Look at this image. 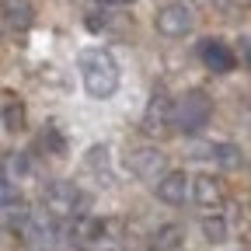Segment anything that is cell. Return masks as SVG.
<instances>
[{"label":"cell","instance_id":"16","mask_svg":"<svg viewBox=\"0 0 251 251\" xmlns=\"http://www.w3.org/2000/svg\"><path fill=\"white\" fill-rule=\"evenodd\" d=\"M21 126H25V108H21L18 101H7V105H4V129H7V133H18Z\"/></svg>","mask_w":251,"mask_h":251},{"label":"cell","instance_id":"12","mask_svg":"<svg viewBox=\"0 0 251 251\" xmlns=\"http://www.w3.org/2000/svg\"><path fill=\"white\" fill-rule=\"evenodd\" d=\"M185 244V230L178 224H164V227H157L153 237H150V251H178Z\"/></svg>","mask_w":251,"mask_h":251},{"label":"cell","instance_id":"17","mask_svg":"<svg viewBox=\"0 0 251 251\" xmlns=\"http://www.w3.org/2000/svg\"><path fill=\"white\" fill-rule=\"evenodd\" d=\"M7 168H11L14 175H28V171H31V164H28L25 153H11V157H7Z\"/></svg>","mask_w":251,"mask_h":251},{"label":"cell","instance_id":"19","mask_svg":"<svg viewBox=\"0 0 251 251\" xmlns=\"http://www.w3.org/2000/svg\"><path fill=\"white\" fill-rule=\"evenodd\" d=\"M42 147H49V150L63 153V136H59V133H52V129H46V133H42Z\"/></svg>","mask_w":251,"mask_h":251},{"label":"cell","instance_id":"21","mask_svg":"<svg viewBox=\"0 0 251 251\" xmlns=\"http://www.w3.org/2000/svg\"><path fill=\"white\" fill-rule=\"evenodd\" d=\"M101 4H108V7H122V4H129V0H101Z\"/></svg>","mask_w":251,"mask_h":251},{"label":"cell","instance_id":"11","mask_svg":"<svg viewBox=\"0 0 251 251\" xmlns=\"http://www.w3.org/2000/svg\"><path fill=\"white\" fill-rule=\"evenodd\" d=\"M0 11H4V21H7L14 31L31 28V18H35V11H31L28 0H4V4H0Z\"/></svg>","mask_w":251,"mask_h":251},{"label":"cell","instance_id":"4","mask_svg":"<svg viewBox=\"0 0 251 251\" xmlns=\"http://www.w3.org/2000/svg\"><path fill=\"white\" fill-rule=\"evenodd\" d=\"M129 171L140 181H161L168 175V157L157 147H140V150L129 153Z\"/></svg>","mask_w":251,"mask_h":251},{"label":"cell","instance_id":"2","mask_svg":"<svg viewBox=\"0 0 251 251\" xmlns=\"http://www.w3.org/2000/svg\"><path fill=\"white\" fill-rule=\"evenodd\" d=\"M209 115H213V101L206 98V91H185L181 98L175 101L171 126L178 133H199L202 126L209 122Z\"/></svg>","mask_w":251,"mask_h":251},{"label":"cell","instance_id":"13","mask_svg":"<svg viewBox=\"0 0 251 251\" xmlns=\"http://www.w3.org/2000/svg\"><path fill=\"white\" fill-rule=\"evenodd\" d=\"M105 220H94V216H77V227H74V237L80 241V244H101V237H105Z\"/></svg>","mask_w":251,"mask_h":251},{"label":"cell","instance_id":"20","mask_svg":"<svg viewBox=\"0 0 251 251\" xmlns=\"http://www.w3.org/2000/svg\"><path fill=\"white\" fill-rule=\"evenodd\" d=\"M241 59L251 67V39H241Z\"/></svg>","mask_w":251,"mask_h":251},{"label":"cell","instance_id":"8","mask_svg":"<svg viewBox=\"0 0 251 251\" xmlns=\"http://www.w3.org/2000/svg\"><path fill=\"white\" fill-rule=\"evenodd\" d=\"M171 112H175V105L164 98V94H153L150 105H147V115H143V129L147 133H164L171 126Z\"/></svg>","mask_w":251,"mask_h":251},{"label":"cell","instance_id":"7","mask_svg":"<svg viewBox=\"0 0 251 251\" xmlns=\"http://www.w3.org/2000/svg\"><path fill=\"white\" fill-rule=\"evenodd\" d=\"M199 56H202V63H206V70H213V74L234 70V52L220 42V39H206V42L199 46Z\"/></svg>","mask_w":251,"mask_h":251},{"label":"cell","instance_id":"14","mask_svg":"<svg viewBox=\"0 0 251 251\" xmlns=\"http://www.w3.org/2000/svg\"><path fill=\"white\" fill-rule=\"evenodd\" d=\"M209 157H213L224 171H234V168H241V161H244V153H241L237 143H213V147H209Z\"/></svg>","mask_w":251,"mask_h":251},{"label":"cell","instance_id":"9","mask_svg":"<svg viewBox=\"0 0 251 251\" xmlns=\"http://www.w3.org/2000/svg\"><path fill=\"white\" fill-rule=\"evenodd\" d=\"M21 237L31 244V251H52L56 248V227L46 224V220H28V227L21 230Z\"/></svg>","mask_w":251,"mask_h":251},{"label":"cell","instance_id":"18","mask_svg":"<svg viewBox=\"0 0 251 251\" xmlns=\"http://www.w3.org/2000/svg\"><path fill=\"white\" fill-rule=\"evenodd\" d=\"M11 202H14V188H11V181H7L4 175H0V209L11 206Z\"/></svg>","mask_w":251,"mask_h":251},{"label":"cell","instance_id":"6","mask_svg":"<svg viewBox=\"0 0 251 251\" xmlns=\"http://www.w3.org/2000/svg\"><path fill=\"white\" fill-rule=\"evenodd\" d=\"M188 196H192V178L185 171H168L161 181H157V199L168 206H181Z\"/></svg>","mask_w":251,"mask_h":251},{"label":"cell","instance_id":"5","mask_svg":"<svg viewBox=\"0 0 251 251\" xmlns=\"http://www.w3.org/2000/svg\"><path fill=\"white\" fill-rule=\"evenodd\" d=\"M157 31L168 39H181L192 31V11H188L185 4H168L157 11Z\"/></svg>","mask_w":251,"mask_h":251},{"label":"cell","instance_id":"3","mask_svg":"<svg viewBox=\"0 0 251 251\" xmlns=\"http://www.w3.org/2000/svg\"><path fill=\"white\" fill-rule=\"evenodd\" d=\"M42 206L52 220H77L84 209V196L70 181H52L46 192H42Z\"/></svg>","mask_w":251,"mask_h":251},{"label":"cell","instance_id":"10","mask_svg":"<svg viewBox=\"0 0 251 251\" xmlns=\"http://www.w3.org/2000/svg\"><path fill=\"white\" fill-rule=\"evenodd\" d=\"M192 199L199 206H216L220 199H224V185H220V178H213V175L192 178Z\"/></svg>","mask_w":251,"mask_h":251},{"label":"cell","instance_id":"1","mask_svg":"<svg viewBox=\"0 0 251 251\" xmlns=\"http://www.w3.org/2000/svg\"><path fill=\"white\" fill-rule=\"evenodd\" d=\"M80 77L91 98H112L119 91V63L105 49H84L80 52Z\"/></svg>","mask_w":251,"mask_h":251},{"label":"cell","instance_id":"15","mask_svg":"<svg viewBox=\"0 0 251 251\" xmlns=\"http://www.w3.org/2000/svg\"><path fill=\"white\" fill-rule=\"evenodd\" d=\"M202 234H206V241H213V244H224V241H227L224 216H206V220H202Z\"/></svg>","mask_w":251,"mask_h":251}]
</instances>
